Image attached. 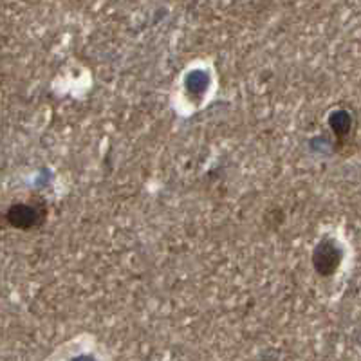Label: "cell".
<instances>
[{"label":"cell","instance_id":"7a4b0ae2","mask_svg":"<svg viewBox=\"0 0 361 361\" xmlns=\"http://www.w3.org/2000/svg\"><path fill=\"white\" fill-rule=\"evenodd\" d=\"M331 127L336 134H345V132L350 130V116L347 112L340 111L331 118Z\"/></svg>","mask_w":361,"mask_h":361},{"label":"cell","instance_id":"6da1fadb","mask_svg":"<svg viewBox=\"0 0 361 361\" xmlns=\"http://www.w3.org/2000/svg\"><path fill=\"white\" fill-rule=\"evenodd\" d=\"M341 262V250L333 243V240H324L316 246L314 255H312V264L320 275L329 276L333 275Z\"/></svg>","mask_w":361,"mask_h":361}]
</instances>
